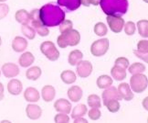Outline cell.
I'll use <instances>...</instances> for the list:
<instances>
[{
	"instance_id": "c3c4849f",
	"label": "cell",
	"mask_w": 148,
	"mask_h": 123,
	"mask_svg": "<svg viewBox=\"0 0 148 123\" xmlns=\"http://www.w3.org/2000/svg\"><path fill=\"white\" fill-rule=\"evenodd\" d=\"M5 1H7V0H0V2H1V3H3V2H5Z\"/></svg>"
},
{
	"instance_id": "5b68a950",
	"label": "cell",
	"mask_w": 148,
	"mask_h": 123,
	"mask_svg": "<svg viewBox=\"0 0 148 123\" xmlns=\"http://www.w3.org/2000/svg\"><path fill=\"white\" fill-rule=\"evenodd\" d=\"M147 76L143 74H135L130 78V87L134 93H143L147 88Z\"/></svg>"
},
{
	"instance_id": "52a82bcc",
	"label": "cell",
	"mask_w": 148,
	"mask_h": 123,
	"mask_svg": "<svg viewBox=\"0 0 148 123\" xmlns=\"http://www.w3.org/2000/svg\"><path fill=\"white\" fill-rule=\"evenodd\" d=\"M109 50V40L106 38L101 39L93 41L90 46V53L95 57H101L108 52Z\"/></svg>"
},
{
	"instance_id": "ee69618b",
	"label": "cell",
	"mask_w": 148,
	"mask_h": 123,
	"mask_svg": "<svg viewBox=\"0 0 148 123\" xmlns=\"http://www.w3.org/2000/svg\"><path fill=\"white\" fill-rule=\"evenodd\" d=\"M5 97V94H4V86L2 83H0V100H3Z\"/></svg>"
},
{
	"instance_id": "8fae6325",
	"label": "cell",
	"mask_w": 148,
	"mask_h": 123,
	"mask_svg": "<svg viewBox=\"0 0 148 123\" xmlns=\"http://www.w3.org/2000/svg\"><path fill=\"white\" fill-rule=\"evenodd\" d=\"M26 114L28 119L32 120H38L42 115V109L38 105L35 104H29L26 108Z\"/></svg>"
},
{
	"instance_id": "e0dca14e",
	"label": "cell",
	"mask_w": 148,
	"mask_h": 123,
	"mask_svg": "<svg viewBox=\"0 0 148 123\" xmlns=\"http://www.w3.org/2000/svg\"><path fill=\"white\" fill-rule=\"evenodd\" d=\"M82 89L79 86H72L68 89V97L72 102H79L82 97Z\"/></svg>"
},
{
	"instance_id": "7bdbcfd3",
	"label": "cell",
	"mask_w": 148,
	"mask_h": 123,
	"mask_svg": "<svg viewBox=\"0 0 148 123\" xmlns=\"http://www.w3.org/2000/svg\"><path fill=\"white\" fill-rule=\"evenodd\" d=\"M134 53L136 55L137 57H139V58H141L142 60H144L145 63H147L148 62V59H147V54H143V53H138L137 51H134Z\"/></svg>"
},
{
	"instance_id": "8d00e7d4",
	"label": "cell",
	"mask_w": 148,
	"mask_h": 123,
	"mask_svg": "<svg viewBox=\"0 0 148 123\" xmlns=\"http://www.w3.org/2000/svg\"><path fill=\"white\" fill-rule=\"evenodd\" d=\"M137 52L143 54L148 53V41L142 40L137 44Z\"/></svg>"
},
{
	"instance_id": "ffe728a7",
	"label": "cell",
	"mask_w": 148,
	"mask_h": 123,
	"mask_svg": "<svg viewBox=\"0 0 148 123\" xmlns=\"http://www.w3.org/2000/svg\"><path fill=\"white\" fill-rule=\"evenodd\" d=\"M58 5L66 8L70 11H74L81 7V0H58Z\"/></svg>"
},
{
	"instance_id": "ac0fdd59",
	"label": "cell",
	"mask_w": 148,
	"mask_h": 123,
	"mask_svg": "<svg viewBox=\"0 0 148 123\" xmlns=\"http://www.w3.org/2000/svg\"><path fill=\"white\" fill-rule=\"evenodd\" d=\"M41 96H42V99L45 102L52 101L56 96V90L54 86H49V85L43 86L41 90Z\"/></svg>"
},
{
	"instance_id": "3957f363",
	"label": "cell",
	"mask_w": 148,
	"mask_h": 123,
	"mask_svg": "<svg viewBox=\"0 0 148 123\" xmlns=\"http://www.w3.org/2000/svg\"><path fill=\"white\" fill-rule=\"evenodd\" d=\"M81 41V34L77 30L71 29L65 33H62L58 37V45L60 48L65 49L68 46H76Z\"/></svg>"
},
{
	"instance_id": "7402d4cb",
	"label": "cell",
	"mask_w": 148,
	"mask_h": 123,
	"mask_svg": "<svg viewBox=\"0 0 148 123\" xmlns=\"http://www.w3.org/2000/svg\"><path fill=\"white\" fill-rule=\"evenodd\" d=\"M15 19L18 23H20L22 25L28 24L30 22L29 13H28L26 9H19L16 11V15H15Z\"/></svg>"
},
{
	"instance_id": "bcb514c9",
	"label": "cell",
	"mask_w": 148,
	"mask_h": 123,
	"mask_svg": "<svg viewBox=\"0 0 148 123\" xmlns=\"http://www.w3.org/2000/svg\"><path fill=\"white\" fill-rule=\"evenodd\" d=\"M147 99H148V97H146L144 99V101H143V106H144V108H145V110L148 109V108H147Z\"/></svg>"
},
{
	"instance_id": "484cf974",
	"label": "cell",
	"mask_w": 148,
	"mask_h": 123,
	"mask_svg": "<svg viewBox=\"0 0 148 123\" xmlns=\"http://www.w3.org/2000/svg\"><path fill=\"white\" fill-rule=\"evenodd\" d=\"M83 58V53L79 51V50H74V51L71 52L69 54V58H68V62L69 64L72 66L77 65L79 62H81Z\"/></svg>"
},
{
	"instance_id": "8992f818",
	"label": "cell",
	"mask_w": 148,
	"mask_h": 123,
	"mask_svg": "<svg viewBox=\"0 0 148 123\" xmlns=\"http://www.w3.org/2000/svg\"><path fill=\"white\" fill-rule=\"evenodd\" d=\"M40 52L51 62H55L60 58V52L56 48V45L50 41H46L41 43Z\"/></svg>"
},
{
	"instance_id": "ab89813d",
	"label": "cell",
	"mask_w": 148,
	"mask_h": 123,
	"mask_svg": "<svg viewBox=\"0 0 148 123\" xmlns=\"http://www.w3.org/2000/svg\"><path fill=\"white\" fill-rule=\"evenodd\" d=\"M54 121L57 123H68L70 122V117L65 113H60L57 114L54 117Z\"/></svg>"
},
{
	"instance_id": "6da1fadb",
	"label": "cell",
	"mask_w": 148,
	"mask_h": 123,
	"mask_svg": "<svg viewBox=\"0 0 148 123\" xmlns=\"http://www.w3.org/2000/svg\"><path fill=\"white\" fill-rule=\"evenodd\" d=\"M39 19L44 26L56 27L65 19V12L59 6L49 3L39 8Z\"/></svg>"
},
{
	"instance_id": "d4e9b609",
	"label": "cell",
	"mask_w": 148,
	"mask_h": 123,
	"mask_svg": "<svg viewBox=\"0 0 148 123\" xmlns=\"http://www.w3.org/2000/svg\"><path fill=\"white\" fill-rule=\"evenodd\" d=\"M111 75L112 78H114L116 81H123L126 78V71H125V69L121 68V67L114 65L111 70Z\"/></svg>"
},
{
	"instance_id": "d6986e66",
	"label": "cell",
	"mask_w": 148,
	"mask_h": 123,
	"mask_svg": "<svg viewBox=\"0 0 148 123\" xmlns=\"http://www.w3.org/2000/svg\"><path fill=\"white\" fill-rule=\"evenodd\" d=\"M24 97L27 102H38L40 95L35 87H27L24 92Z\"/></svg>"
},
{
	"instance_id": "60d3db41",
	"label": "cell",
	"mask_w": 148,
	"mask_h": 123,
	"mask_svg": "<svg viewBox=\"0 0 148 123\" xmlns=\"http://www.w3.org/2000/svg\"><path fill=\"white\" fill-rule=\"evenodd\" d=\"M9 13V7L8 5L5 3H0V20L5 19Z\"/></svg>"
},
{
	"instance_id": "4316f807",
	"label": "cell",
	"mask_w": 148,
	"mask_h": 123,
	"mask_svg": "<svg viewBox=\"0 0 148 123\" xmlns=\"http://www.w3.org/2000/svg\"><path fill=\"white\" fill-rule=\"evenodd\" d=\"M112 78L107 75H102L97 79V86L100 89H105L112 85Z\"/></svg>"
},
{
	"instance_id": "2e32d148",
	"label": "cell",
	"mask_w": 148,
	"mask_h": 123,
	"mask_svg": "<svg viewBox=\"0 0 148 123\" xmlns=\"http://www.w3.org/2000/svg\"><path fill=\"white\" fill-rule=\"evenodd\" d=\"M22 90H23V86L22 83L18 79H12L10 80L8 84V91L9 94L13 96H18L19 95Z\"/></svg>"
},
{
	"instance_id": "836d02e7",
	"label": "cell",
	"mask_w": 148,
	"mask_h": 123,
	"mask_svg": "<svg viewBox=\"0 0 148 123\" xmlns=\"http://www.w3.org/2000/svg\"><path fill=\"white\" fill-rule=\"evenodd\" d=\"M94 33L97 36L99 37H103L107 34L108 32V29L106 25L103 23V22H98V23H96L95 26H94Z\"/></svg>"
},
{
	"instance_id": "9c48e42d",
	"label": "cell",
	"mask_w": 148,
	"mask_h": 123,
	"mask_svg": "<svg viewBox=\"0 0 148 123\" xmlns=\"http://www.w3.org/2000/svg\"><path fill=\"white\" fill-rule=\"evenodd\" d=\"M93 67L90 61H81L77 64V74L81 78H86L92 73Z\"/></svg>"
},
{
	"instance_id": "cb8c5ba5",
	"label": "cell",
	"mask_w": 148,
	"mask_h": 123,
	"mask_svg": "<svg viewBox=\"0 0 148 123\" xmlns=\"http://www.w3.org/2000/svg\"><path fill=\"white\" fill-rule=\"evenodd\" d=\"M41 74L42 71L38 66H33L30 67L29 69H27V71L26 72V76L28 80L36 81L41 76Z\"/></svg>"
},
{
	"instance_id": "9a60e30c",
	"label": "cell",
	"mask_w": 148,
	"mask_h": 123,
	"mask_svg": "<svg viewBox=\"0 0 148 123\" xmlns=\"http://www.w3.org/2000/svg\"><path fill=\"white\" fill-rule=\"evenodd\" d=\"M118 91L120 93L122 98L126 100V101H130V100H132L134 98V93L127 83L120 84L118 86Z\"/></svg>"
},
{
	"instance_id": "d590c367",
	"label": "cell",
	"mask_w": 148,
	"mask_h": 123,
	"mask_svg": "<svg viewBox=\"0 0 148 123\" xmlns=\"http://www.w3.org/2000/svg\"><path fill=\"white\" fill-rule=\"evenodd\" d=\"M73 27V23L71 20H63L60 24V32L61 33H65L67 31H69L72 29Z\"/></svg>"
},
{
	"instance_id": "603a6c76",
	"label": "cell",
	"mask_w": 148,
	"mask_h": 123,
	"mask_svg": "<svg viewBox=\"0 0 148 123\" xmlns=\"http://www.w3.org/2000/svg\"><path fill=\"white\" fill-rule=\"evenodd\" d=\"M60 78H61L62 82L66 84V85H71V84H73L77 79L75 73L71 70L63 71L60 74Z\"/></svg>"
},
{
	"instance_id": "f1b7e54d",
	"label": "cell",
	"mask_w": 148,
	"mask_h": 123,
	"mask_svg": "<svg viewBox=\"0 0 148 123\" xmlns=\"http://www.w3.org/2000/svg\"><path fill=\"white\" fill-rule=\"evenodd\" d=\"M87 111L88 109L86 108V106L84 104H79L73 108L71 112V118L76 119V118H79V117H83L84 115H86Z\"/></svg>"
},
{
	"instance_id": "5bb4252c",
	"label": "cell",
	"mask_w": 148,
	"mask_h": 123,
	"mask_svg": "<svg viewBox=\"0 0 148 123\" xmlns=\"http://www.w3.org/2000/svg\"><path fill=\"white\" fill-rule=\"evenodd\" d=\"M27 41L25 38L20 37V36H16L12 41V49L16 53H22L24 52L25 50L27 48Z\"/></svg>"
},
{
	"instance_id": "e575fe53",
	"label": "cell",
	"mask_w": 148,
	"mask_h": 123,
	"mask_svg": "<svg viewBox=\"0 0 148 123\" xmlns=\"http://www.w3.org/2000/svg\"><path fill=\"white\" fill-rule=\"evenodd\" d=\"M124 32L126 33L128 36H132L135 33L136 30V25L133 21H128L126 23H124Z\"/></svg>"
},
{
	"instance_id": "1f68e13d",
	"label": "cell",
	"mask_w": 148,
	"mask_h": 123,
	"mask_svg": "<svg viewBox=\"0 0 148 123\" xmlns=\"http://www.w3.org/2000/svg\"><path fill=\"white\" fill-rule=\"evenodd\" d=\"M87 102H88L89 107H90V108H101V97L95 94L90 95L87 98Z\"/></svg>"
},
{
	"instance_id": "681fc988",
	"label": "cell",
	"mask_w": 148,
	"mask_h": 123,
	"mask_svg": "<svg viewBox=\"0 0 148 123\" xmlns=\"http://www.w3.org/2000/svg\"><path fill=\"white\" fill-rule=\"evenodd\" d=\"M143 1H145V3H148V0H143Z\"/></svg>"
},
{
	"instance_id": "30bf717a",
	"label": "cell",
	"mask_w": 148,
	"mask_h": 123,
	"mask_svg": "<svg viewBox=\"0 0 148 123\" xmlns=\"http://www.w3.org/2000/svg\"><path fill=\"white\" fill-rule=\"evenodd\" d=\"M1 71L5 77L7 78H14L19 75V67L13 63L4 64L1 68Z\"/></svg>"
},
{
	"instance_id": "f6af8a7d",
	"label": "cell",
	"mask_w": 148,
	"mask_h": 123,
	"mask_svg": "<svg viewBox=\"0 0 148 123\" xmlns=\"http://www.w3.org/2000/svg\"><path fill=\"white\" fill-rule=\"evenodd\" d=\"M78 122H82V123H87V120H85L83 117H79V118L74 119V123H78Z\"/></svg>"
},
{
	"instance_id": "4dcf8cb0",
	"label": "cell",
	"mask_w": 148,
	"mask_h": 123,
	"mask_svg": "<svg viewBox=\"0 0 148 123\" xmlns=\"http://www.w3.org/2000/svg\"><path fill=\"white\" fill-rule=\"evenodd\" d=\"M21 32L26 38H27L28 40H33L36 36V31L33 29L32 26H29L28 24L22 25L21 27Z\"/></svg>"
},
{
	"instance_id": "7c38bea8",
	"label": "cell",
	"mask_w": 148,
	"mask_h": 123,
	"mask_svg": "<svg viewBox=\"0 0 148 123\" xmlns=\"http://www.w3.org/2000/svg\"><path fill=\"white\" fill-rule=\"evenodd\" d=\"M54 108L58 112L70 114L71 111V104L69 100L65 98H60L54 103Z\"/></svg>"
},
{
	"instance_id": "4fadbf2b",
	"label": "cell",
	"mask_w": 148,
	"mask_h": 123,
	"mask_svg": "<svg viewBox=\"0 0 148 123\" xmlns=\"http://www.w3.org/2000/svg\"><path fill=\"white\" fill-rule=\"evenodd\" d=\"M101 97H102V100H103V101L110 100V99H116V100L123 99L120 93L118 91V89L115 86H112L105 88V90L101 95Z\"/></svg>"
},
{
	"instance_id": "b9f144b4",
	"label": "cell",
	"mask_w": 148,
	"mask_h": 123,
	"mask_svg": "<svg viewBox=\"0 0 148 123\" xmlns=\"http://www.w3.org/2000/svg\"><path fill=\"white\" fill-rule=\"evenodd\" d=\"M82 5L85 6V7H89L90 5L93 6H98L100 0H81Z\"/></svg>"
},
{
	"instance_id": "7dc6e473",
	"label": "cell",
	"mask_w": 148,
	"mask_h": 123,
	"mask_svg": "<svg viewBox=\"0 0 148 123\" xmlns=\"http://www.w3.org/2000/svg\"><path fill=\"white\" fill-rule=\"evenodd\" d=\"M2 44V39H1V36H0V46H1Z\"/></svg>"
},
{
	"instance_id": "f546056e",
	"label": "cell",
	"mask_w": 148,
	"mask_h": 123,
	"mask_svg": "<svg viewBox=\"0 0 148 123\" xmlns=\"http://www.w3.org/2000/svg\"><path fill=\"white\" fill-rule=\"evenodd\" d=\"M103 104L105 107L108 108V110L112 113H115L120 109V103H119V100L116 99H110V100H106L103 101Z\"/></svg>"
},
{
	"instance_id": "ba28073f",
	"label": "cell",
	"mask_w": 148,
	"mask_h": 123,
	"mask_svg": "<svg viewBox=\"0 0 148 123\" xmlns=\"http://www.w3.org/2000/svg\"><path fill=\"white\" fill-rule=\"evenodd\" d=\"M108 26L111 29V30L114 33H120L123 29L125 21L122 18V17H118V16H107L106 18Z\"/></svg>"
},
{
	"instance_id": "277c9868",
	"label": "cell",
	"mask_w": 148,
	"mask_h": 123,
	"mask_svg": "<svg viewBox=\"0 0 148 123\" xmlns=\"http://www.w3.org/2000/svg\"><path fill=\"white\" fill-rule=\"evenodd\" d=\"M29 18L32 28L39 36L46 37L49 34L48 27L44 26L40 19H39V9H33L29 13Z\"/></svg>"
},
{
	"instance_id": "44dd1931",
	"label": "cell",
	"mask_w": 148,
	"mask_h": 123,
	"mask_svg": "<svg viewBox=\"0 0 148 123\" xmlns=\"http://www.w3.org/2000/svg\"><path fill=\"white\" fill-rule=\"evenodd\" d=\"M34 61H35V57H34V55L30 52H26L19 57L18 64H20L21 67H24V68H26V67L30 66L34 63Z\"/></svg>"
},
{
	"instance_id": "7a4b0ae2",
	"label": "cell",
	"mask_w": 148,
	"mask_h": 123,
	"mask_svg": "<svg viewBox=\"0 0 148 123\" xmlns=\"http://www.w3.org/2000/svg\"><path fill=\"white\" fill-rule=\"evenodd\" d=\"M99 5L107 16L122 17L127 12L128 0H100Z\"/></svg>"
},
{
	"instance_id": "74e56055",
	"label": "cell",
	"mask_w": 148,
	"mask_h": 123,
	"mask_svg": "<svg viewBox=\"0 0 148 123\" xmlns=\"http://www.w3.org/2000/svg\"><path fill=\"white\" fill-rule=\"evenodd\" d=\"M114 65L126 70L129 66V61L127 58H125V57H119L115 60Z\"/></svg>"
},
{
	"instance_id": "f907efd6",
	"label": "cell",
	"mask_w": 148,
	"mask_h": 123,
	"mask_svg": "<svg viewBox=\"0 0 148 123\" xmlns=\"http://www.w3.org/2000/svg\"><path fill=\"white\" fill-rule=\"evenodd\" d=\"M0 75H1V70H0Z\"/></svg>"
},
{
	"instance_id": "f35d334b",
	"label": "cell",
	"mask_w": 148,
	"mask_h": 123,
	"mask_svg": "<svg viewBox=\"0 0 148 123\" xmlns=\"http://www.w3.org/2000/svg\"><path fill=\"white\" fill-rule=\"evenodd\" d=\"M88 114H89V118L92 120H98L101 116L100 108H92V109L89 111Z\"/></svg>"
},
{
	"instance_id": "83f0119b",
	"label": "cell",
	"mask_w": 148,
	"mask_h": 123,
	"mask_svg": "<svg viewBox=\"0 0 148 123\" xmlns=\"http://www.w3.org/2000/svg\"><path fill=\"white\" fill-rule=\"evenodd\" d=\"M137 30L140 36L146 39L148 37V20L141 19L137 21Z\"/></svg>"
},
{
	"instance_id": "d6a6232c",
	"label": "cell",
	"mask_w": 148,
	"mask_h": 123,
	"mask_svg": "<svg viewBox=\"0 0 148 123\" xmlns=\"http://www.w3.org/2000/svg\"><path fill=\"white\" fill-rule=\"evenodd\" d=\"M146 70L145 64H140V63H134L132 65L128 66V71L130 74L135 75V74H142Z\"/></svg>"
}]
</instances>
